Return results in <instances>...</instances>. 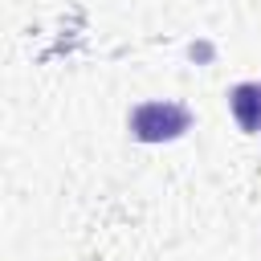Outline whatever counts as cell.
<instances>
[{
  "label": "cell",
  "instance_id": "cell-1",
  "mask_svg": "<svg viewBox=\"0 0 261 261\" xmlns=\"http://www.w3.org/2000/svg\"><path fill=\"white\" fill-rule=\"evenodd\" d=\"M192 126V110L184 102H139L130 110V135L139 143H171Z\"/></svg>",
  "mask_w": 261,
  "mask_h": 261
},
{
  "label": "cell",
  "instance_id": "cell-2",
  "mask_svg": "<svg viewBox=\"0 0 261 261\" xmlns=\"http://www.w3.org/2000/svg\"><path fill=\"white\" fill-rule=\"evenodd\" d=\"M228 110H232V118L241 122V130L257 135V130H261V82H241V86H232Z\"/></svg>",
  "mask_w": 261,
  "mask_h": 261
}]
</instances>
